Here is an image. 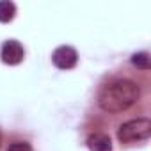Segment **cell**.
<instances>
[{
    "label": "cell",
    "instance_id": "6da1fadb",
    "mask_svg": "<svg viewBox=\"0 0 151 151\" xmlns=\"http://www.w3.org/2000/svg\"><path fill=\"white\" fill-rule=\"evenodd\" d=\"M139 96H140V89L135 82L128 78H119L101 87L98 94V105L103 112L119 114L128 110L132 105H135Z\"/></svg>",
    "mask_w": 151,
    "mask_h": 151
},
{
    "label": "cell",
    "instance_id": "7a4b0ae2",
    "mask_svg": "<svg viewBox=\"0 0 151 151\" xmlns=\"http://www.w3.org/2000/svg\"><path fill=\"white\" fill-rule=\"evenodd\" d=\"M149 135H151V121L147 117H137V119L126 121L117 130V139L123 144L140 142L149 139Z\"/></svg>",
    "mask_w": 151,
    "mask_h": 151
},
{
    "label": "cell",
    "instance_id": "3957f363",
    "mask_svg": "<svg viewBox=\"0 0 151 151\" xmlns=\"http://www.w3.org/2000/svg\"><path fill=\"white\" fill-rule=\"evenodd\" d=\"M52 62L59 69H71L78 62V53L71 46H59L52 53Z\"/></svg>",
    "mask_w": 151,
    "mask_h": 151
},
{
    "label": "cell",
    "instance_id": "277c9868",
    "mask_svg": "<svg viewBox=\"0 0 151 151\" xmlns=\"http://www.w3.org/2000/svg\"><path fill=\"white\" fill-rule=\"evenodd\" d=\"M0 57L2 60L9 66H16L23 60L25 57V50L22 46V43H18L16 39H7L2 45V50H0Z\"/></svg>",
    "mask_w": 151,
    "mask_h": 151
},
{
    "label": "cell",
    "instance_id": "5b68a950",
    "mask_svg": "<svg viewBox=\"0 0 151 151\" xmlns=\"http://www.w3.org/2000/svg\"><path fill=\"white\" fill-rule=\"evenodd\" d=\"M87 147L91 151H112V140L107 133H93L87 139Z\"/></svg>",
    "mask_w": 151,
    "mask_h": 151
},
{
    "label": "cell",
    "instance_id": "8992f818",
    "mask_svg": "<svg viewBox=\"0 0 151 151\" xmlns=\"http://www.w3.org/2000/svg\"><path fill=\"white\" fill-rule=\"evenodd\" d=\"M16 16V6L9 0H0V23H9Z\"/></svg>",
    "mask_w": 151,
    "mask_h": 151
},
{
    "label": "cell",
    "instance_id": "52a82bcc",
    "mask_svg": "<svg viewBox=\"0 0 151 151\" xmlns=\"http://www.w3.org/2000/svg\"><path fill=\"white\" fill-rule=\"evenodd\" d=\"M132 64L137 66L139 69H149L151 68V60H149V53L147 52H139L132 55Z\"/></svg>",
    "mask_w": 151,
    "mask_h": 151
},
{
    "label": "cell",
    "instance_id": "ba28073f",
    "mask_svg": "<svg viewBox=\"0 0 151 151\" xmlns=\"http://www.w3.org/2000/svg\"><path fill=\"white\" fill-rule=\"evenodd\" d=\"M7 151H32V146L29 142H13Z\"/></svg>",
    "mask_w": 151,
    "mask_h": 151
},
{
    "label": "cell",
    "instance_id": "9c48e42d",
    "mask_svg": "<svg viewBox=\"0 0 151 151\" xmlns=\"http://www.w3.org/2000/svg\"><path fill=\"white\" fill-rule=\"evenodd\" d=\"M0 144H2V135H0Z\"/></svg>",
    "mask_w": 151,
    "mask_h": 151
}]
</instances>
